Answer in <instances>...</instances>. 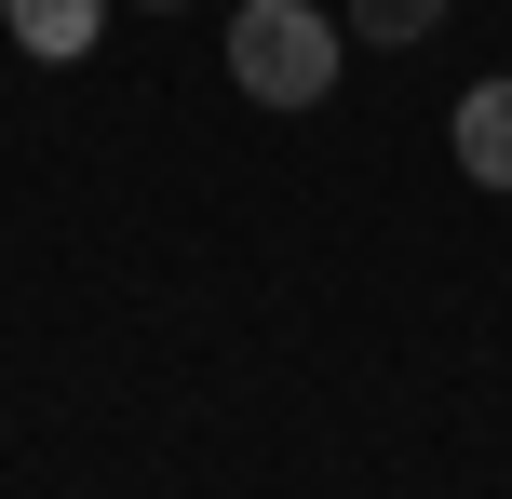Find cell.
<instances>
[{
  "instance_id": "4",
  "label": "cell",
  "mask_w": 512,
  "mask_h": 499,
  "mask_svg": "<svg viewBox=\"0 0 512 499\" xmlns=\"http://www.w3.org/2000/svg\"><path fill=\"white\" fill-rule=\"evenodd\" d=\"M337 27H351V41H391V54H405V41H432V27H445V0H351Z\"/></svg>"
},
{
  "instance_id": "3",
  "label": "cell",
  "mask_w": 512,
  "mask_h": 499,
  "mask_svg": "<svg viewBox=\"0 0 512 499\" xmlns=\"http://www.w3.org/2000/svg\"><path fill=\"white\" fill-rule=\"evenodd\" d=\"M0 27H14L41 68H81V54L108 41V0H0Z\"/></svg>"
},
{
  "instance_id": "1",
  "label": "cell",
  "mask_w": 512,
  "mask_h": 499,
  "mask_svg": "<svg viewBox=\"0 0 512 499\" xmlns=\"http://www.w3.org/2000/svg\"><path fill=\"white\" fill-rule=\"evenodd\" d=\"M337 68H351V27L310 14V0H243L230 14V81L256 108H324Z\"/></svg>"
},
{
  "instance_id": "2",
  "label": "cell",
  "mask_w": 512,
  "mask_h": 499,
  "mask_svg": "<svg viewBox=\"0 0 512 499\" xmlns=\"http://www.w3.org/2000/svg\"><path fill=\"white\" fill-rule=\"evenodd\" d=\"M445 149H459L472 189H512V81H472L459 122H445Z\"/></svg>"
}]
</instances>
